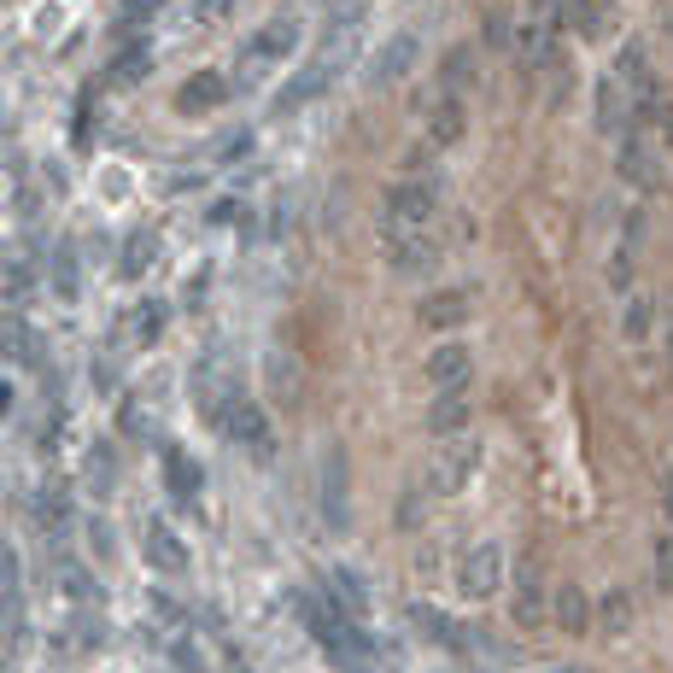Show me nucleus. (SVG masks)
I'll return each instance as SVG.
<instances>
[{"mask_svg":"<svg viewBox=\"0 0 673 673\" xmlns=\"http://www.w3.org/2000/svg\"><path fill=\"white\" fill-rule=\"evenodd\" d=\"M30 516L42 534H59V527L71 521V486L65 480H48V486H35V498H30Z\"/></svg>","mask_w":673,"mask_h":673,"instance_id":"obj_20","label":"nucleus"},{"mask_svg":"<svg viewBox=\"0 0 673 673\" xmlns=\"http://www.w3.org/2000/svg\"><path fill=\"white\" fill-rule=\"evenodd\" d=\"M656 135L673 147V100H667V106H662V117H656Z\"/></svg>","mask_w":673,"mask_h":673,"instance_id":"obj_49","label":"nucleus"},{"mask_svg":"<svg viewBox=\"0 0 673 673\" xmlns=\"http://www.w3.org/2000/svg\"><path fill=\"white\" fill-rule=\"evenodd\" d=\"M615 176L627 182V188H639V194H656L662 182H667L662 147L650 141V130H632V135L615 141Z\"/></svg>","mask_w":673,"mask_h":673,"instance_id":"obj_4","label":"nucleus"},{"mask_svg":"<svg viewBox=\"0 0 673 673\" xmlns=\"http://www.w3.org/2000/svg\"><path fill=\"white\" fill-rule=\"evenodd\" d=\"M468 416H475L468 386H457V393H439L434 404H427V434H434V439H457V434H468Z\"/></svg>","mask_w":673,"mask_h":673,"instance_id":"obj_16","label":"nucleus"},{"mask_svg":"<svg viewBox=\"0 0 673 673\" xmlns=\"http://www.w3.org/2000/svg\"><path fill=\"white\" fill-rule=\"evenodd\" d=\"M59 586H65L76 603H100V580L89 574L83 562H65V568H59Z\"/></svg>","mask_w":673,"mask_h":673,"instance_id":"obj_33","label":"nucleus"},{"mask_svg":"<svg viewBox=\"0 0 673 673\" xmlns=\"http://www.w3.org/2000/svg\"><path fill=\"white\" fill-rule=\"evenodd\" d=\"M89 486H94V498L112 493V445H94L89 452Z\"/></svg>","mask_w":673,"mask_h":673,"instance_id":"obj_37","label":"nucleus"},{"mask_svg":"<svg viewBox=\"0 0 673 673\" xmlns=\"http://www.w3.org/2000/svg\"><path fill=\"white\" fill-rule=\"evenodd\" d=\"M486 48H498V53L516 48V18L509 12H486Z\"/></svg>","mask_w":673,"mask_h":673,"instance_id":"obj_39","label":"nucleus"},{"mask_svg":"<svg viewBox=\"0 0 673 673\" xmlns=\"http://www.w3.org/2000/svg\"><path fill=\"white\" fill-rule=\"evenodd\" d=\"M0 288H7V299L30 293V288H35V270H30V263H24V270H18V263H12V270H7V281H0Z\"/></svg>","mask_w":673,"mask_h":673,"instance_id":"obj_46","label":"nucleus"},{"mask_svg":"<svg viewBox=\"0 0 673 673\" xmlns=\"http://www.w3.org/2000/svg\"><path fill=\"white\" fill-rule=\"evenodd\" d=\"M468 83H475V53L452 48V53L439 59V94H463Z\"/></svg>","mask_w":673,"mask_h":673,"instance_id":"obj_32","label":"nucleus"},{"mask_svg":"<svg viewBox=\"0 0 673 673\" xmlns=\"http://www.w3.org/2000/svg\"><path fill=\"white\" fill-rule=\"evenodd\" d=\"M229 7H235V0H194V12H199V18H222Z\"/></svg>","mask_w":673,"mask_h":673,"instance_id":"obj_48","label":"nucleus"},{"mask_svg":"<svg viewBox=\"0 0 673 673\" xmlns=\"http://www.w3.org/2000/svg\"><path fill=\"white\" fill-rule=\"evenodd\" d=\"M416 322H422V329H434V334H445V329H463V322H468V293H463V288L427 293V299L416 304Z\"/></svg>","mask_w":673,"mask_h":673,"instance_id":"obj_17","label":"nucleus"},{"mask_svg":"<svg viewBox=\"0 0 673 673\" xmlns=\"http://www.w3.org/2000/svg\"><path fill=\"white\" fill-rule=\"evenodd\" d=\"M317 498H322V521H329V534H345V527H352V475H345V452H340V445L322 452Z\"/></svg>","mask_w":673,"mask_h":673,"instance_id":"obj_6","label":"nucleus"},{"mask_svg":"<svg viewBox=\"0 0 673 673\" xmlns=\"http://www.w3.org/2000/svg\"><path fill=\"white\" fill-rule=\"evenodd\" d=\"M199 480H206V475H199V463L182 452V445H165V486H170L182 504L199 498Z\"/></svg>","mask_w":673,"mask_h":673,"instance_id":"obj_26","label":"nucleus"},{"mask_svg":"<svg viewBox=\"0 0 673 673\" xmlns=\"http://www.w3.org/2000/svg\"><path fill=\"white\" fill-rule=\"evenodd\" d=\"M53 288H59V299H76V288H83V270H76V252H71V247H59Z\"/></svg>","mask_w":673,"mask_h":673,"instance_id":"obj_35","label":"nucleus"},{"mask_svg":"<svg viewBox=\"0 0 673 673\" xmlns=\"http://www.w3.org/2000/svg\"><path fill=\"white\" fill-rule=\"evenodd\" d=\"M550 621H557L562 632H586L591 627V598L580 586H557L550 591Z\"/></svg>","mask_w":673,"mask_h":673,"instance_id":"obj_25","label":"nucleus"},{"mask_svg":"<svg viewBox=\"0 0 673 673\" xmlns=\"http://www.w3.org/2000/svg\"><path fill=\"white\" fill-rule=\"evenodd\" d=\"M591 130L609 135V141H621V135L639 130V117H632V94L615 83V71H603L598 89H591Z\"/></svg>","mask_w":673,"mask_h":673,"instance_id":"obj_9","label":"nucleus"},{"mask_svg":"<svg viewBox=\"0 0 673 673\" xmlns=\"http://www.w3.org/2000/svg\"><path fill=\"white\" fill-rule=\"evenodd\" d=\"M422 504H427L422 493H404V498H398V516H393V521H398V527H422V516H427Z\"/></svg>","mask_w":673,"mask_h":673,"instance_id":"obj_42","label":"nucleus"},{"mask_svg":"<svg viewBox=\"0 0 673 673\" xmlns=\"http://www.w3.org/2000/svg\"><path fill=\"white\" fill-rule=\"evenodd\" d=\"M222 434H229L235 445H247L252 457H276V427H270V416H263L252 398H235V404H229V416H222Z\"/></svg>","mask_w":673,"mask_h":673,"instance_id":"obj_12","label":"nucleus"},{"mask_svg":"<svg viewBox=\"0 0 673 673\" xmlns=\"http://www.w3.org/2000/svg\"><path fill=\"white\" fill-rule=\"evenodd\" d=\"M509 609H516V621H521V627L550 621V591H545V568H539V557H521V562H516V598H509Z\"/></svg>","mask_w":673,"mask_h":673,"instance_id":"obj_13","label":"nucleus"},{"mask_svg":"<svg viewBox=\"0 0 673 673\" xmlns=\"http://www.w3.org/2000/svg\"><path fill=\"white\" fill-rule=\"evenodd\" d=\"M639 235H644V217L632 211L627 229H621V240H615V252H609V288H615V293H632V270H639Z\"/></svg>","mask_w":673,"mask_h":673,"instance_id":"obj_19","label":"nucleus"},{"mask_svg":"<svg viewBox=\"0 0 673 673\" xmlns=\"http://www.w3.org/2000/svg\"><path fill=\"white\" fill-rule=\"evenodd\" d=\"M263 386H270L276 404H299L304 375H299V363H293L288 352H270V358H263Z\"/></svg>","mask_w":673,"mask_h":673,"instance_id":"obj_22","label":"nucleus"},{"mask_svg":"<svg viewBox=\"0 0 673 673\" xmlns=\"http://www.w3.org/2000/svg\"><path fill=\"white\" fill-rule=\"evenodd\" d=\"M147 603H153V615H158V621H182V603H176V598H165V591H153Z\"/></svg>","mask_w":673,"mask_h":673,"instance_id":"obj_47","label":"nucleus"},{"mask_svg":"<svg viewBox=\"0 0 673 673\" xmlns=\"http://www.w3.org/2000/svg\"><path fill=\"white\" fill-rule=\"evenodd\" d=\"M411 621L427 632V639H434V644H445V650H457V656H463V644H468V632L457 627V621H445L439 615V609H427V603H416L411 609Z\"/></svg>","mask_w":673,"mask_h":673,"instance_id":"obj_30","label":"nucleus"},{"mask_svg":"<svg viewBox=\"0 0 673 673\" xmlns=\"http://www.w3.org/2000/svg\"><path fill=\"white\" fill-rule=\"evenodd\" d=\"M206 217L217 222V229H229V222H240V217H247V206H240V199H217V206H211Z\"/></svg>","mask_w":673,"mask_h":673,"instance_id":"obj_45","label":"nucleus"},{"mask_svg":"<svg viewBox=\"0 0 673 673\" xmlns=\"http://www.w3.org/2000/svg\"><path fill=\"white\" fill-rule=\"evenodd\" d=\"M480 457H486V445L475 434H457V439H445L434 463H427V493H439V498H457L468 480L480 475Z\"/></svg>","mask_w":673,"mask_h":673,"instance_id":"obj_3","label":"nucleus"},{"mask_svg":"<svg viewBox=\"0 0 673 673\" xmlns=\"http://www.w3.org/2000/svg\"><path fill=\"white\" fill-rule=\"evenodd\" d=\"M416 59H422V42H416L411 30L386 35V42L375 48V59H370V71H363V83H370V89H398L404 76L416 71Z\"/></svg>","mask_w":673,"mask_h":673,"instance_id":"obj_11","label":"nucleus"},{"mask_svg":"<svg viewBox=\"0 0 673 673\" xmlns=\"http://www.w3.org/2000/svg\"><path fill=\"white\" fill-rule=\"evenodd\" d=\"M468 135V106H463V94H427V106H422V141L434 153H452L457 141Z\"/></svg>","mask_w":673,"mask_h":673,"instance_id":"obj_7","label":"nucleus"},{"mask_svg":"<svg viewBox=\"0 0 673 673\" xmlns=\"http://www.w3.org/2000/svg\"><path fill=\"white\" fill-rule=\"evenodd\" d=\"M299 18H270V24H258V35L247 48H240V65L247 71H263V65H281V59L299 53Z\"/></svg>","mask_w":673,"mask_h":673,"instance_id":"obj_10","label":"nucleus"},{"mask_svg":"<svg viewBox=\"0 0 673 673\" xmlns=\"http://www.w3.org/2000/svg\"><path fill=\"white\" fill-rule=\"evenodd\" d=\"M667 358H673V334H667Z\"/></svg>","mask_w":673,"mask_h":673,"instance_id":"obj_55","label":"nucleus"},{"mask_svg":"<svg viewBox=\"0 0 673 673\" xmlns=\"http://www.w3.org/2000/svg\"><path fill=\"white\" fill-rule=\"evenodd\" d=\"M650 586L662 591H673V539H656V557H650Z\"/></svg>","mask_w":673,"mask_h":673,"instance_id":"obj_38","label":"nucleus"},{"mask_svg":"<svg viewBox=\"0 0 673 673\" xmlns=\"http://www.w3.org/2000/svg\"><path fill=\"white\" fill-rule=\"evenodd\" d=\"M153 263H158V235H153V229H130L124 247H117V276H124V281H141Z\"/></svg>","mask_w":673,"mask_h":673,"instance_id":"obj_21","label":"nucleus"},{"mask_svg":"<svg viewBox=\"0 0 673 673\" xmlns=\"http://www.w3.org/2000/svg\"><path fill=\"white\" fill-rule=\"evenodd\" d=\"M24 632V598L18 591H0V644H12Z\"/></svg>","mask_w":673,"mask_h":673,"instance_id":"obj_36","label":"nucleus"},{"mask_svg":"<svg viewBox=\"0 0 673 673\" xmlns=\"http://www.w3.org/2000/svg\"><path fill=\"white\" fill-rule=\"evenodd\" d=\"M568 30H574L580 42L615 35V0H568Z\"/></svg>","mask_w":673,"mask_h":673,"instance_id":"obj_18","label":"nucleus"},{"mask_svg":"<svg viewBox=\"0 0 673 673\" xmlns=\"http://www.w3.org/2000/svg\"><path fill=\"white\" fill-rule=\"evenodd\" d=\"M439 217V176H398L381 188L375 229H434Z\"/></svg>","mask_w":673,"mask_h":673,"instance_id":"obj_1","label":"nucleus"},{"mask_svg":"<svg viewBox=\"0 0 673 673\" xmlns=\"http://www.w3.org/2000/svg\"><path fill=\"white\" fill-rule=\"evenodd\" d=\"M667 35H673V7H667Z\"/></svg>","mask_w":673,"mask_h":673,"instance_id":"obj_54","label":"nucleus"},{"mask_svg":"<svg viewBox=\"0 0 673 673\" xmlns=\"http://www.w3.org/2000/svg\"><path fill=\"white\" fill-rule=\"evenodd\" d=\"M509 586V550L498 539H480L475 550H463L457 562V598L463 603H493Z\"/></svg>","mask_w":673,"mask_h":673,"instance_id":"obj_2","label":"nucleus"},{"mask_svg":"<svg viewBox=\"0 0 673 673\" xmlns=\"http://www.w3.org/2000/svg\"><path fill=\"white\" fill-rule=\"evenodd\" d=\"M0 591H18V545H0Z\"/></svg>","mask_w":673,"mask_h":673,"instance_id":"obj_44","label":"nucleus"},{"mask_svg":"<svg viewBox=\"0 0 673 673\" xmlns=\"http://www.w3.org/2000/svg\"><path fill=\"white\" fill-rule=\"evenodd\" d=\"M7 404H12V386H7V381H0V411H7Z\"/></svg>","mask_w":673,"mask_h":673,"instance_id":"obj_52","label":"nucleus"},{"mask_svg":"<svg viewBox=\"0 0 673 673\" xmlns=\"http://www.w3.org/2000/svg\"><path fill=\"white\" fill-rule=\"evenodd\" d=\"M550 673H591V667H550Z\"/></svg>","mask_w":673,"mask_h":673,"instance_id":"obj_53","label":"nucleus"},{"mask_svg":"<svg viewBox=\"0 0 673 673\" xmlns=\"http://www.w3.org/2000/svg\"><path fill=\"white\" fill-rule=\"evenodd\" d=\"M334 59H311V65H304V71H293L288 76V83H281L276 89V100H270V117H293V112H304V106H311V100H322V94H329V83H334Z\"/></svg>","mask_w":673,"mask_h":673,"instance_id":"obj_8","label":"nucleus"},{"mask_svg":"<svg viewBox=\"0 0 673 673\" xmlns=\"http://www.w3.org/2000/svg\"><path fill=\"white\" fill-rule=\"evenodd\" d=\"M381 258L393 276H427L439 263V235L434 229H381Z\"/></svg>","mask_w":673,"mask_h":673,"instance_id":"obj_5","label":"nucleus"},{"mask_svg":"<svg viewBox=\"0 0 673 673\" xmlns=\"http://www.w3.org/2000/svg\"><path fill=\"white\" fill-rule=\"evenodd\" d=\"M170 662H176L182 673H206V662H199V650H194L188 639H176V644H170Z\"/></svg>","mask_w":673,"mask_h":673,"instance_id":"obj_43","label":"nucleus"},{"mask_svg":"<svg viewBox=\"0 0 673 673\" xmlns=\"http://www.w3.org/2000/svg\"><path fill=\"white\" fill-rule=\"evenodd\" d=\"M662 509H667V521H673V468L662 475Z\"/></svg>","mask_w":673,"mask_h":673,"instance_id":"obj_51","label":"nucleus"},{"mask_svg":"<svg viewBox=\"0 0 673 673\" xmlns=\"http://www.w3.org/2000/svg\"><path fill=\"white\" fill-rule=\"evenodd\" d=\"M222 673H252V667L240 662V650H222Z\"/></svg>","mask_w":673,"mask_h":673,"instance_id":"obj_50","label":"nucleus"},{"mask_svg":"<svg viewBox=\"0 0 673 673\" xmlns=\"http://www.w3.org/2000/svg\"><path fill=\"white\" fill-rule=\"evenodd\" d=\"M229 94H235V83H229L222 71H194L188 83L176 89V112H188V117H199V112H217Z\"/></svg>","mask_w":673,"mask_h":673,"instance_id":"obj_15","label":"nucleus"},{"mask_svg":"<svg viewBox=\"0 0 673 673\" xmlns=\"http://www.w3.org/2000/svg\"><path fill=\"white\" fill-rule=\"evenodd\" d=\"M329 598L345 609V615H370V580L358 574V568H329Z\"/></svg>","mask_w":673,"mask_h":673,"instance_id":"obj_23","label":"nucleus"},{"mask_svg":"<svg viewBox=\"0 0 673 673\" xmlns=\"http://www.w3.org/2000/svg\"><path fill=\"white\" fill-rule=\"evenodd\" d=\"M656 322H662V304L650 299V293H632V299H627V311H621V340L644 345L650 334H656Z\"/></svg>","mask_w":673,"mask_h":673,"instance_id":"obj_28","label":"nucleus"},{"mask_svg":"<svg viewBox=\"0 0 673 673\" xmlns=\"http://www.w3.org/2000/svg\"><path fill=\"white\" fill-rule=\"evenodd\" d=\"M147 71H153V42H141V35H135V42H124V48H117V59H112V76H117L124 89L147 83Z\"/></svg>","mask_w":673,"mask_h":673,"instance_id":"obj_29","label":"nucleus"},{"mask_svg":"<svg viewBox=\"0 0 673 673\" xmlns=\"http://www.w3.org/2000/svg\"><path fill=\"white\" fill-rule=\"evenodd\" d=\"M165 322H170V304H165V299H141V304H135V317H130V334H135V345H158V334H165Z\"/></svg>","mask_w":673,"mask_h":673,"instance_id":"obj_31","label":"nucleus"},{"mask_svg":"<svg viewBox=\"0 0 673 673\" xmlns=\"http://www.w3.org/2000/svg\"><path fill=\"white\" fill-rule=\"evenodd\" d=\"M247 153H252V130H229V135L211 147V165H240Z\"/></svg>","mask_w":673,"mask_h":673,"instance_id":"obj_34","label":"nucleus"},{"mask_svg":"<svg viewBox=\"0 0 673 673\" xmlns=\"http://www.w3.org/2000/svg\"><path fill=\"white\" fill-rule=\"evenodd\" d=\"M632 621H639V603H632V591H603V598H591V627L627 632Z\"/></svg>","mask_w":673,"mask_h":673,"instance_id":"obj_27","label":"nucleus"},{"mask_svg":"<svg viewBox=\"0 0 673 673\" xmlns=\"http://www.w3.org/2000/svg\"><path fill=\"white\" fill-rule=\"evenodd\" d=\"M422 375L434 381V393H457V386H468V375H475V352H468L463 340H445V345L427 352Z\"/></svg>","mask_w":673,"mask_h":673,"instance_id":"obj_14","label":"nucleus"},{"mask_svg":"<svg viewBox=\"0 0 673 673\" xmlns=\"http://www.w3.org/2000/svg\"><path fill=\"white\" fill-rule=\"evenodd\" d=\"M89 550L100 562H112L117 557V534H112V521L106 516H89Z\"/></svg>","mask_w":673,"mask_h":673,"instance_id":"obj_40","label":"nucleus"},{"mask_svg":"<svg viewBox=\"0 0 673 673\" xmlns=\"http://www.w3.org/2000/svg\"><path fill=\"white\" fill-rule=\"evenodd\" d=\"M147 562L158 568V574H182V568H188V545H182L165 521H153L147 527Z\"/></svg>","mask_w":673,"mask_h":673,"instance_id":"obj_24","label":"nucleus"},{"mask_svg":"<svg viewBox=\"0 0 673 673\" xmlns=\"http://www.w3.org/2000/svg\"><path fill=\"white\" fill-rule=\"evenodd\" d=\"M158 12H165V0H124V24H130V30H141V24H147V18H158Z\"/></svg>","mask_w":673,"mask_h":673,"instance_id":"obj_41","label":"nucleus"}]
</instances>
